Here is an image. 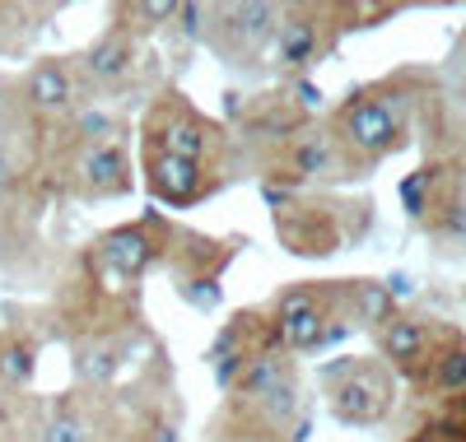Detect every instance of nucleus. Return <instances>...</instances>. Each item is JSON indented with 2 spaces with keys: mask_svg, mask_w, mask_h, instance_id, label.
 <instances>
[{
  "mask_svg": "<svg viewBox=\"0 0 466 442\" xmlns=\"http://www.w3.org/2000/svg\"><path fill=\"white\" fill-rule=\"evenodd\" d=\"M154 368H168V358L116 387L19 400V442H173V373L154 377Z\"/></svg>",
  "mask_w": 466,
  "mask_h": 442,
  "instance_id": "nucleus-1",
  "label": "nucleus"
},
{
  "mask_svg": "<svg viewBox=\"0 0 466 442\" xmlns=\"http://www.w3.org/2000/svg\"><path fill=\"white\" fill-rule=\"evenodd\" d=\"M206 442H308V410L299 396L294 358L266 354L224 387Z\"/></svg>",
  "mask_w": 466,
  "mask_h": 442,
  "instance_id": "nucleus-2",
  "label": "nucleus"
},
{
  "mask_svg": "<svg viewBox=\"0 0 466 442\" xmlns=\"http://www.w3.org/2000/svg\"><path fill=\"white\" fill-rule=\"evenodd\" d=\"M47 331L61 336L66 345L80 340H103V336H127V331H145V298L136 279L112 275L107 266H98L89 256V247L75 256L70 275L61 279V289L47 307Z\"/></svg>",
  "mask_w": 466,
  "mask_h": 442,
  "instance_id": "nucleus-3",
  "label": "nucleus"
},
{
  "mask_svg": "<svg viewBox=\"0 0 466 442\" xmlns=\"http://www.w3.org/2000/svg\"><path fill=\"white\" fill-rule=\"evenodd\" d=\"M140 149L182 158V164H197V168H206V173H215L224 182H233V177H238V168H243L228 122L206 116L197 103H191L187 94H177V89H159V94L145 103Z\"/></svg>",
  "mask_w": 466,
  "mask_h": 442,
  "instance_id": "nucleus-4",
  "label": "nucleus"
},
{
  "mask_svg": "<svg viewBox=\"0 0 466 442\" xmlns=\"http://www.w3.org/2000/svg\"><path fill=\"white\" fill-rule=\"evenodd\" d=\"M406 107L410 103L397 98V94L364 89V94H355L336 112L331 145H336V158H340V177H345V168L378 164V158H387L401 145V136H406Z\"/></svg>",
  "mask_w": 466,
  "mask_h": 442,
  "instance_id": "nucleus-5",
  "label": "nucleus"
},
{
  "mask_svg": "<svg viewBox=\"0 0 466 442\" xmlns=\"http://www.w3.org/2000/svg\"><path fill=\"white\" fill-rule=\"evenodd\" d=\"M285 5H261V0H228V5H206L201 24V47L215 52L233 70H257L261 61L270 65Z\"/></svg>",
  "mask_w": 466,
  "mask_h": 442,
  "instance_id": "nucleus-6",
  "label": "nucleus"
},
{
  "mask_svg": "<svg viewBox=\"0 0 466 442\" xmlns=\"http://www.w3.org/2000/svg\"><path fill=\"white\" fill-rule=\"evenodd\" d=\"M243 252V237H210L197 228H168V243H164V270L173 279V289L182 303L191 307H215L219 303V279L233 266V256Z\"/></svg>",
  "mask_w": 466,
  "mask_h": 442,
  "instance_id": "nucleus-7",
  "label": "nucleus"
},
{
  "mask_svg": "<svg viewBox=\"0 0 466 442\" xmlns=\"http://www.w3.org/2000/svg\"><path fill=\"white\" fill-rule=\"evenodd\" d=\"M340 289L327 285H289L270 303V321H276V340L285 354H313L336 345L350 321H340Z\"/></svg>",
  "mask_w": 466,
  "mask_h": 442,
  "instance_id": "nucleus-8",
  "label": "nucleus"
},
{
  "mask_svg": "<svg viewBox=\"0 0 466 442\" xmlns=\"http://www.w3.org/2000/svg\"><path fill=\"white\" fill-rule=\"evenodd\" d=\"M19 79V98L28 122L37 126V154H43V140H52L56 131L70 126V116L89 103L85 85H80V70H75V56H43L33 61Z\"/></svg>",
  "mask_w": 466,
  "mask_h": 442,
  "instance_id": "nucleus-9",
  "label": "nucleus"
},
{
  "mask_svg": "<svg viewBox=\"0 0 466 442\" xmlns=\"http://www.w3.org/2000/svg\"><path fill=\"white\" fill-rule=\"evenodd\" d=\"M327 406L340 424H378L392 410V373L378 358H336L322 368Z\"/></svg>",
  "mask_w": 466,
  "mask_h": 442,
  "instance_id": "nucleus-10",
  "label": "nucleus"
},
{
  "mask_svg": "<svg viewBox=\"0 0 466 442\" xmlns=\"http://www.w3.org/2000/svg\"><path fill=\"white\" fill-rule=\"evenodd\" d=\"M270 210H276V233L285 252L294 256H327L345 243V224H340V206L318 196H303V191H285V196H266Z\"/></svg>",
  "mask_w": 466,
  "mask_h": 442,
  "instance_id": "nucleus-11",
  "label": "nucleus"
},
{
  "mask_svg": "<svg viewBox=\"0 0 466 442\" xmlns=\"http://www.w3.org/2000/svg\"><path fill=\"white\" fill-rule=\"evenodd\" d=\"M168 228H173L168 215L149 210V215H140V219H127V224H116V228H103L94 243H89V256H94L98 266H107L112 275L136 279V285H140L145 270L164 261Z\"/></svg>",
  "mask_w": 466,
  "mask_h": 442,
  "instance_id": "nucleus-12",
  "label": "nucleus"
},
{
  "mask_svg": "<svg viewBox=\"0 0 466 442\" xmlns=\"http://www.w3.org/2000/svg\"><path fill=\"white\" fill-rule=\"evenodd\" d=\"M80 85L89 94V103H107L116 89H127L136 70H140V37H131L122 24H107L94 43L75 56Z\"/></svg>",
  "mask_w": 466,
  "mask_h": 442,
  "instance_id": "nucleus-13",
  "label": "nucleus"
},
{
  "mask_svg": "<svg viewBox=\"0 0 466 442\" xmlns=\"http://www.w3.org/2000/svg\"><path fill=\"white\" fill-rule=\"evenodd\" d=\"M266 354H280L270 307H243V312H233V316L224 321V331H219L215 349H210L219 387H228L248 364H257V358H266Z\"/></svg>",
  "mask_w": 466,
  "mask_h": 442,
  "instance_id": "nucleus-14",
  "label": "nucleus"
},
{
  "mask_svg": "<svg viewBox=\"0 0 466 442\" xmlns=\"http://www.w3.org/2000/svg\"><path fill=\"white\" fill-rule=\"evenodd\" d=\"M140 182L164 210H191V206H201V200L219 196L224 186H233V182H224V177H215L197 164H182V158L154 154V149H140Z\"/></svg>",
  "mask_w": 466,
  "mask_h": 442,
  "instance_id": "nucleus-15",
  "label": "nucleus"
},
{
  "mask_svg": "<svg viewBox=\"0 0 466 442\" xmlns=\"http://www.w3.org/2000/svg\"><path fill=\"white\" fill-rule=\"evenodd\" d=\"M322 10L318 5H285L280 33H276V47H270V65L299 75L303 65H313L327 52V37H322Z\"/></svg>",
  "mask_w": 466,
  "mask_h": 442,
  "instance_id": "nucleus-16",
  "label": "nucleus"
},
{
  "mask_svg": "<svg viewBox=\"0 0 466 442\" xmlns=\"http://www.w3.org/2000/svg\"><path fill=\"white\" fill-rule=\"evenodd\" d=\"M37 354H43V321H5L0 326V391L19 396L33 373H37Z\"/></svg>",
  "mask_w": 466,
  "mask_h": 442,
  "instance_id": "nucleus-17",
  "label": "nucleus"
},
{
  "mask_svg": "<svg viewBox=\"0 0 466 442\" xmlns=\"http://www.w3.org/2000/svg\"><path fill=\"white\" fill-rule=\"evenodd\" d=\"M378 345H382V354L392 358L397 368H420L424 358H430V326L415 321V316H397L392 312L378 326Z\"/></svg>",
  "mask_w": 466,
  "mask_h": 442,
  "instance_id": "nucleus-18",
  "label": "nucleus"
},
{
  "mask_svg": "<svg viewBox=\"0 0 466 442\" xmlns=\"http://www.w3.org/2000/svg\"><path fill=\"white\" fill-rule=\"evenodd\" d=\"M173 19H177L173 0H127V5H112V24H122L131 37H140V43L154 33H164Z\"/></svg>",
  "mask_w": 466,
  "mask_h": 442,
  "instance_id": "nucleus-19",
  "label": "nucleus"
},
{
  "mask_svg": "<svg viewBox=\"0 0 466 442\" xmlns=\"http://www.w3.org/2000/svg\"><path fill=\"white\" fill-rule=\"evenodd\" d=\"M0 145H37V126L24 112L15 75H0Z\"/></svg>",
  "mask_w": 466,
  "mask_h": 442,
  "instance_id": "nucleus-20",
  "label": "nucleus"
},
{
  "mask_svg": "<svg viewBox=\"0 0 466 442\" xmlns=\"http://www.w3.org/2000/svg\"><path fill=\"white\" fill-rule=\"evenodd\" d=\"M350 316H355V326H382L387 316H392V294H387V285H378V279H350Z\"/></svg>",
  "mask_w": 466,
  "mask_h": 442,
  "instance_id": "nucleus-21",
  "label": "nucleus"
},
{
  "mask_svg": "<svg viewBox=\"0 0 466 442\" xmlns=\"http://www.w3.org/2000/svg\"><path fill=\"white\" fill-rule=\"evenodd\" d=\"M434 387L439 391H466V349H443L434 358Z\"/></svg>",
  "mask_w": 466,
  "mask_h": 442,
  "instance_id": "nucleus-22",
  "label": "nucleus"
}]
</instances>
